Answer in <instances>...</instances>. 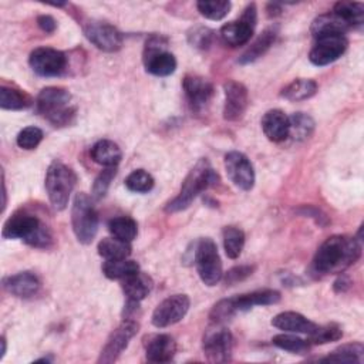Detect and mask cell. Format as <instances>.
I'll return each instance as SVG.
<instances>
[{
    "mask_svg": "<svg viewBox=\"0 0 364 364\" xmlns=\"http://www.w3.org/2000/svg\"><path fill=\"white\" fill-rule=\"evenodd\" d=\"M272 326H274L279 330L289 331V333H303V334H310L317 324L304 317L300 313L296 311H282L276 314L272 318Z\"/></svg>",
    "mask_w": 364,
    "mask_h": 364,
    "instance_id": "cell-23",
    "label": "cell"
},
{
    "mask_svg": "<svg viewBox=\"0 0 364 364\" xmlns=\"http://www.w3.org/2000/svg\"><path fill=\"white\" fill-rule=\"evenodd\" d=\"M108 230L112 237H117L122 242L131 243L138 233L136 222L129 216H118L108 222Z\"/></svg>",
    "mask_w": 364,
    "mask_h": 364,
    "instance_id": "cell-34",
    "label": "cell"
},
{
    "mask_svg": "<svg viewBox=\"0 0 364 364\" xmlns=\"http://www.w3.org/2000/svg\"><path fill=\"white\" fill-rule=\"evenodd\" d=\"M71 94L63 87H46L36 98V109L53 125H68L75 117V108L70 107Z\"/></svg>",
    "mask_w": 364,
    "mask_h": 364,
    "instance_id": "cell-4",
    "label": "cell"
},
{
    "mask_svg": "<svg viewBox=\"0 0 364 364\" xmlns=\"http://www.w3.org/2000/svg\"><path fill=\"white\" fill-rule=\"evenodd\" d=\"M289 121H290L289 136H291L294 141L307 139L314 129L313 118L304 112L293 114L291 117H289Z\"/></svg>",
    "mask_w": 364,
    "mask_h": 364,
    "instance_id": "cell-36",
    "label": "cell"
},
{
    "mask_svg": "<svg viewBox=\"0 0 364 364\" xmlns=\"http://www.w3.org/2000/svg\"><path fill=\"white\" fill-rule=\"evenodd\" d=\"M280 300V293L273 289H263V290H255L246 294L235 296L232 297L233 307L236 313L239 311H247L255 306H270L276 304Z\"/></svg>",
    "mask_w": 364,
    "mask_h": 364,
    "instance_id": "cell-22",
    "label": "cell"
},
{
    "mask_svg": "<svg viewBox=\"0 0 364 364\" xmlns=\"http://www.w3.org/2000/svg\"><path fill=\"white\" fill-rule=\"evenodd\" d=\"M364 357V346L361 343L343 344L333 350L327 357L320 361H334V363H347V364H361Z\"/></svg>",
    "mask_w": 364,
    "mask_h": 364,
    "instance_id": "cell-31",
    "label": "cell"
},
{
    "mask_svg": "<svg viewBox=\"0 0 364 364\" xmlns=\"http://www.w3.org/2000/svg\"><path fill=\"white\" fill-rule=\"evenodd\" d=\"M84 34L97 48L114 53L122 47V34L112 24L102 20H90L84 26Z\"/></svg>",
    "mask_w": 364,
    "mask_h": 364,
    "instance_id": "cell-15",
    "label": "cell"
},
{
    "mask_svg": "<svg viewBox=\"0 0 364 364\" xmlns=\"http://www.w3.org/2000/svg\"><path fill=\"white\" fill-rule=\"evenodd\" d=\"M192 246L193 250H188V253H191V262L195 263L200 280L206 286L218 284L223 277V270L216 243L210 237H202Z\"/></svg>",
    "mask_w": 364,
    "mask_h": 364,
    "instance_id": "cell-5",
    "label": "cell"
},
{
    "mask_svg": "<svg viewBox=\"0 0 364 364\" xmlns=\"http://www.w3.org/2000/svg\"><path fill=\"white\" fill-rule=\"evenodd\" d=\"M218 182L219 175L216 173V171L210 166L206 158H200L182 182L179 193L165 205V210L168 213L185 210L191 206V203L199 193L216 185Z\"/></svg>",
    "mask_w": 364,
    "mask_h": 364,
    "instance_id": "cell-3",
    "label": "cell"
},
{
    "mask_svg": "<svg viewBox=\"0 0 364 364\" xmlns=\"http://www.w3.org/2000/svg\"><path fill=\"white\" fill-rule=\"evenodd\" d=\"M277 37V27L272 26L262 31V34L249 46V48L239 57L240 64H250L266 54V51L273 46Z\"/></svg>",
    "mask_w": 364,
    "mask_h": 364,
    "instance_id": "cell-25",
    "label": "cell"
},
{
    "mask_svg": "<svg viewBox=\"0 0 364 364\" xmlns=\"http://www.w3.org/2000/svg\"><path fill=\"white\" fill-rule=\"evenodd\" d=\"M272 343L282 348V350H286V351H290V353H294V354H303L306 353L309 348H310V343L307 340H303L297 336H293V334H276L273 338H272Z\"/></svg>",
    "mask_w": 364,
    "mask_h": 364,
    "instance_id": "cell-40",
    "label": "cell"
},
{
    "mask_svg": "<svg viewBox=\"0 0 364 364\" xmlns=\"http://www.w3.org/2000/svg\"><path fill=\"white\" fill-rule=\"evenodd\" d=\"M361 256L360 240L350 235H333L316 250L311 272L316 276L343 273Z\"/></svg>",
    "mask_w": 364,
    "mask_h": 364,
    "instance_id": "cell-1",
    "label": "cell"
},
{
    "mask_svg": "<svg viewBox=\"0 0 364 364\" xmlns=\"http://www.w3.org/2000/svg\"><path fill=\"white\" fill-rule=\"evenodd\" d=\"M282 13V6L277 3H269L267 4V14L269 16H277Z\"/></svg>",
    "mask_w": 364,
    "mask_h": 364,
    "instance_id": "cell-48",
    "label": "cell"
},
{
    "mask_svg": "<svg viewBox=\"0 0 364 364\" xmlns=\"http://www.w3.org/2000/svg\"><path fill=\"white\" fill-rule=\"evenodd\" d=\"M90 155L95 164L109 168V166H117L119 164L122 152L114 141L100 139L92 145Z\"/></svg>",
    "mask_w": 364,
    "mask_h": 364,
    "instance_id": "cell-26",
    "label": "cell"
},
{
    "mask_svg": "<svg viewBox=\"0 0 364 364\" xmlns=\"http://www.w3.org/2000/svg\"><path fill=\"white\" fill-rule=\"evenodd\" d=\"M28 64L40 77H57L67 68V55L51 47H37L30 53Z\"/></svg>",
    "mask_w": 364,
    "mask_h": 364,
    "instance_id": "cell-11",
    "label": "cell"
},
{
    "mask_svg": "<svg viewBox=\"0 0 364 364\" xmlns=\"http://www.w3.org/2000/svg\"><path fill=\"white\" fill-rule=\"evenodd\" d=\"M6 203H7V191H6V183H4V173H3V205H1V210L6 209Z\"/></svg>",
    "mask_w": 364,
    "mask_h": 364,
    "instance_id": "cell-49",
    "label": "cell"
},
{
    "mask_svg": "<svg viewBox=\"0 0 364 364\" xmlns=\"http://www.w3.org/2000/svg\"><path fill=\"white\" fill-rule=\"evenodd\" d=\"M37 26L46 33H53L57 28V21L48 14H41L37 17Z\"/></svg>",
    "mask_w": 364,
    "mask_h": 364,
    "instance_id": "cell-46",
    "label": "cell"
},
{
    "mask_svg": "<svg viewBox=\"0 0 364 364\" xmlns=\"http://www.w3.org/2000/svg\"><path fill=\"white\" fill-rule=\"evenodd\" d=\"M236 314V310L232 303V297L219 300L210 310L209 318L213 324H223L229 318H232Z\"/></svg>",
    "mask_w": 364,
    "mask_h": 364,
    "instance_id": "cell-41",
    "label": "cell"
},
{
    "mask_svg": "<svg viewBox=\"0 0 364 364\" xmlns=\"http://www.w3.org/2000/svg\"><path fill=\"white\" fill-rule=\"evenodd\" d=\"M212 37H213V31L208 27L203 26H198L191 28L189 34H188V41L196 47V48H208L212 43Z\"/></svg>",
    "mask_w": 364,
    "mask_h": 364,
    "instance_id": "cell-44",
    "label": "cell"
},
{
    "mask_svg": "<svg viewBox=\"0 0 364 364\" xmlns=\"http://www.w3.org/2000/svg\"><path fill=\"white\" fill-rule=\"evenodd\" d=\"M75 182L77 175L70 166L60 161H54L50 164L46 173L44 185L50 203L55 210L65 209Z\"/></svg>",
    "mask_w": 364,
    "mask_h": 364,
    "instance_id": "cell-6",
    "label": "cell"
},
{
    "mask_svg": "<svg viewBox=\"0 0 364 364\" xmlns=\"http://www.w3.org/2000/svg\"><path fill=\"white\" fill-rule=\"evenodd\" d=\"M144 347L151 363H168L176 354V343L169 334H151L145 338Z\"/></svg>",
    "mask_w": 364,
    "mask_h": 364,
    "instance_id": "cell-19",
    "label": "cell"
},
{
    "mask_svg": "<svg viewBox=\"0 0 364 364\" xmlns=\"http://www.w3.org/2000/svg\"><path fill=\"white\" fill-rule=\"evenodd\" d=\"M223 91H225L223 118L232 122L240 119L249 102L247 88L242 82L230 80L223 84Z\"/></svg>",
    "mask_w": 364,
    "mask_h": 364,
    "instance_id": "cell-18",
    "label": "cell"
},
{
    "mask_svg": "<svg viewBox=\"0 0 364 364\" xmlns=\"http://www.w3.org/2000/svg\"><path fill=\"white\" fill-rule=\"evenodd\" d=\"M350 284H351L350 279H348L346 274H341V276H338V279L334 282V290H336L337 293L346 291V290L350 287Z\"/></svg>",
    "mask_w": 364,
    "mask_h": 364,
    "instance_id": "cell-47",
    "label": "cell"
},
{
    "mask_svg": "<svg viewBox=\"0 0 364 364\" xmlns=\"http://www.w3.org/2000/svg\"><path fill=\"white\" fill-rule=\"evenodd\" d=\"M343 337V330L337 323H328L324 326H317L310 334H309V343L310 344H326L331 341H337Z\"/></svg>",
    "mask_w": 364,
    "mask_h": 364,
    "instance_id": "cell-37",
    "label": "cell"
},
{
    "mask_svg": "<svg viewBox=\"0 0 364 364\" xmlns=\"http://www.w3.org/2000/svg\"><path fill=\"white\" fill-rule=\"evenodd\" d=\"M40 279L34 272L26 270L3 279V289L10 294L21 299L34 296L40 289Z\"/></svg>",
    "mask_w": 364,
    "mask_h": 364,
    "instance_id": "cell-20",
    "label": "cell"
},
{
    "mask_svg": "<svg viewBox=\"0 0 364 364\" xmlns=\"http://www.w3.org/2000/svg\"><path fill=\"white\" fill-rule=\"evenodd\" d=\"M198 11L209 20H222L225 16H228V13L230 11L232 3L230 1H223V0H216V1H198L196 3Z\"/></svg>",
    "mask_w": 364,
    "mask_h": 364,
    "instance_id": "cell-38",
    "label": "cell"
},
{
    "mask_svg": "<svg viewBox=\"0 0 364 364\" xmlns=\"http://www.w3.org/2000/svg\"><path fill=\"white\" fill-rule=\"evenodd\" d=\"M41 139H43V131L40 128L26 127L18 132L16 142L23 149H34L38 146Z\"/></svg>",
    "mask_w": 364,
    "mask_h": 364,
    "instance_id": "cell-42",
    "label": "cell"
},
{
    "mask_svg": "<svg viewBox=\"0 0 364 364\" xmlns=\"http://www.w3.org/2000/svg\"><path fill=\"white\" fill-rule=\"evenodd\" d=\"M4 239H21L27 245L38 249H47L53 245L50 228L34 213L20 209L16 210L3 225Z\"/></svg>",
    "mask_w": 364,
    "mask_h": 364,
    "instance_id": "cell-2",
    "label": "cell"
},
{
    "mask_svg": "<svg viewBox=\"0 0 364 364\" xmlns=\"http://www.w3.org/2000/svg\"><path fill=\"white\" fill-rule=\"evenodd\" d=\"M225 253L230 259H237L245 246V233L236 226H226L222 232Z\"/></svg>",
    "mask_w": 364,
    "mask_h": 364,
    "instance_id": "cell-35",
    "label": "cell"
},
{
    "mask_svg": "<svg viewBox=\"0 0 364 364\" xmlns=\"http://www.w3.org/2000/svg\"><path fill=\"white\" fill-rule=\"evenodd\" d=\"M262 129L269 141L282 142L289 136V117L282 109H269L262 118Z\"/></svg>",
    "mask_w": 364,
    "mask_h": 364,
    "instance_id": "cell-21",
    "label": "cell"
},
{
    "mask_svg": "<svg viewBox=\"0 0 364 364\" xmlns=\"http://www.w3.org/2000/svg\"><path fill=\"white\" fill-rule=\"evenodd\" d=\"M115 173H117V166H109L100 172V175L95 178L92 185V196L95 199H101L105 196L111 185V181L115 178Z\"/></svg>",
    "mask_w": 364,
    "mask_h": 364,
    "instance_id": "cell-43",
    "label": "cell"
},
{
    "mask_svg": "<svg viewBox=\"0 0 364 364\" xmlns=\"http://www.w3.org/2000/svg\"><path fill=\"white\" fill-rule=\"evenodd\" d=\"M348 40L344 34H327L316 38L310 53L309 60L317 65L323 67L338 60L347 50Z\"/></svg>",
    "mask_w": 364,
    "mask_h": 364,
    "instance_id": "cell-12",
    "label": "cell"
},
{
    "mask_svg": "<svg viewBox=\"0 0 364 364\" xmlns=\"http://www.w3.org/2000/svg\"><path fill=\"white\" fill-rule=\"evenodd\" d=\"M202 350L206 360L210 363L230 361L233 350L232 333L222 327V324H213V327L209 328L203 336Z\"/></svg>",
    "mask_w": 364,
    "mask_h": 364,
    "instance_id": "cell-9",
    "label": "cell"
},
{
    "mask_svg": "<svg viewBox=\"0 0 364 364\" xmlns=\"http://www.w3.org/2000/svg\"><path fill=\"white\" fill-rule=\"evenodd\" d=\"M191 300L186 294H172L164 299L152 311L151 321L155 327L164 328L181 321L188 313Z\"/></svg>",
    "mask_w": 364,
    "mask_h": 364,
    "instance_id": "cell-14",
    "label": "cell"
},
{
    "mask_svg": "<svg viewBox=\"0 0 364 364\" xmlns=\"http://www.w3.org/2000/svg\"><path fill=\"white\" fill-rule=\"evenodd\" d=\"M154 183H155V181H154L152 175L144 169L132 171L125 179L127 189H129L131 192H136V193L149 192L154 188Z\"/></svg>",
    "mask_w": 364,
    "mask_h": 364,
    "instance_id": "cell-39",
    "label": "cell"
},
{
    "mask_svg": "<svg viewBox=\"0 0 364 364\" xmlns=\"http://www.w3.org/2000/svg\"><path fill=\"white\" fill-rule=\"evenodd\" d=\"M0 343H1V353H0V358H3V357H4V354H6V338H4V336L1 337Z\"/></svg>",
    "mask_w": 364,
    "mask_h": 364,
    "instance_id": "cell-50",
    "label": "cell"
},
{
    "mask_svg": "<svg viewBox=\"0 0 364 364\" xmlns=\"http://www.w3.org/2000/svg\"><path fill=\"white\" fill-rule=\"evenodd\" d=\"M257 21V10L256 4L250 3L242 13L239 20L229 21L220 28V38L225 44L230 47H237L246 44L256 27Z\"/></svg>",
    "mask_w": 364,
    "mask_h": 364,
    "instance_id": "cell-10",
    "label": "cell"
},
{
    "mask_svg": "<svg viewBox=\"0 0 364 364\" xmlns=\"http://www.w3.org/2000/svg\"><path fill=\"white\" fill-rule=\"evenodd\" d=\"M255 267L253 266H249V264H242V266H235L232 267L230 270L226 272V274L222 277L225 280V283L228 286H232L237 282H242L245 280L246 277H249L252 273H253Z\"/></svg>",
    "mask_w": 364,
    "mask_h": 364,
    "instance_id": "cell-45",
    "label": "cell"
},
{
    "mask_svg": "<svg viewBox=\"0 0 364 364\" xmlns=\"http://www.w3.org/2000/svg\"><path fill=\"white\" fill-rule=\"evenodd\" d=\"M182 87H183L186 100L193 111L203 109L215 94L213 84L208 78L196 74L185 75L182 81Z\"/></svg>",
    "mask_w": 364,
    "mask_h": 364,
    "instance_id": "cell-17",
    "label": "cell"
},
{
    "mask_svg": "<svg viewBox=\"0 0 364 364\" xmlns=\"http://www.w3.org/2000/svg\"><path fill=\"white\" fill-rule=\"evenodd\" d=\"M166 38L162 36H152L146 40L144 48L145 70L158 77L171 75L176 70V58L172 53L166 51Z\"/></svg>",
    "mask_w": 364,
    "mask_h": 364,
    "instance_id": "cell-8",
    "label": "cell"
},
{
    "mask_svg": "<svg viewBox=\"0 0 364 364\" xmlns=\"http://www.w3.org/2000/svg\"><path fill=\"white\" fill-rule=\"evenodd\" d=\"M333 13L347 23L350 28L360 27L364 23V4L360 1H337Z\"/></svg>",
    "mask_w": 364,
    "mask_h": 364,
    "instance_id": "cell-30",
    "label": "cell"
},
{
    "mask_svg": "<svg viewBox=\"0 0 364 364\" xmlns=\"http://www.w3.org/2000/svg\"><path fill=\"white\" fill-rule=\"evenodd\" d=\"M139 270V264L135 260L128 257L125 259H115V260H105L102 264V273L105 277L112 280H122Z\"/></svg>",
    "mask_w": 364,
    "mask_h": 364,
    "instance_id": "cell-32",
    "label": "cell"
},
{
    "mask_svg": "<svg viewBox=\"0 0 364 364\" xmlns=\"http://www.w3.org/2000/svg\"><path fill=\"white\" fill-rule=\"evenodd\" d=\"M350 30V26L344 23L340 17H337L333 11L320 14L317 16L310 27V33L313 34L314 38L320 36H327V34H344L346 31Z\"/></svg>",
    "mask_w": 364,
    "mask_h": 364,
    "instance_id": "cell-27",
    "label": "cell"
},
{
    "mask_svg": "<svg viewBox=\"0 0 364 364\" xmlns=\"http://www.w3.org/2000/svg\"><path fill=\"white\" fill-rule=\"evenodd\" d=\"M71 225L77 240L88 245L94 240L98 232V213L91 199L80 192L75 195L71 208Z\"/></svg>",
    "mask_w": 364,
    "mask_h": 364,
    "instance_id": "cell-7",
    "label": "cell"
},
{
    "mask_svg": "<svg viewBox=\"0 0 364 364\" xmlns=\"http://www.w3.org/2000/svg\"><path fill=\"white\" fill-rule=\"evenodd\" d=\"M138 328H139V324L134 318L131 317L124 318L121 324L107 338V343L102 347L97 361L114 363L121 355V353L128 347L129 340L138 333Z\"/></svg>",
    "mask_w": 364,
    "mask_h": 364,
    "instance_id": "cell-13",
    "label": "cell"
},
{
    "mask_svg": "<svg viewBox=\"0 0 364 364\" xmlns=\"http://www.w3.org/2000/svg\"><path fill=\"white\" fill-rule=\"evenodd\" d=\"M317 91V82L314 80L310 78H297L293 80L290 84H287L283 90H282V97L297 102V101H304L311 98Z\"/></svg>",
    "mask_w": 364,
    "mask_h": 364,
    "instance_id": "cell-29",
    "label": "cell"
},
{
    "mask_svg": "<svg viewBox=\"0 0 364 364\" xmlns=\"http://www.w3.org/2000/svg\"><path fill=\"white\" fill-rule=\"evenodd\" d=\"M98 255L105 260L125 259L131 255V243L122 242L117 237H104L98 243Z\"/></svg>",
    "mask_w": 364,
    "mask_h": 364,
    "instance_id": "cell-33",
    "label": "cell"
},
{
    "mask_svg": "<svg viewBox=\"0 0 364 364\" xmlns=\"http://www.w3.org/2000/svg\"><path fill=\"white\" fill-rule=\"evenodd\" d=\"M225 169L230 182L242 191H250L255 185V169L250 159L239 152L230 151L225 155Z\"/></svg>",
    "mask_w": 364,
    "mask_h": 364,
    "instance_id": "cell-16",
    "label": "cell"
},
{
    "mask_svg": "<svg viewBox=\"0 0 364 364\" xmlns=\"http://www.w3.org/2000/svg\"><path fill=\"white\" fill-rule=\"evenodd\" d=\"M152 279L146 274V273H142V272H136L125 279H122L121 282V287H122V291L127 297V300H131V301H141L144 300L152 290Z\"/></svg>",
    "mask_w": 364,
    "mask_h": 364,
    "instance_id": "cell-24",
    "label": "cell"
},
{
    "mask_svg": "<svg viewBox=\"0 0 364 364\" xmlns=\"http://www.w3.org/2000/svg\"><path fill=\"white\" fill-rule=\"evenodd\" d=\"M31 104L33 98L26 91L4 84L0 87V107L3 109L18 111L28 108Z\"/></svg>",
    "mask_w": 364,
    "mask_h": 364,
    "instance_id": "cell-28",
    "label": "cell"
}]
</instances>
